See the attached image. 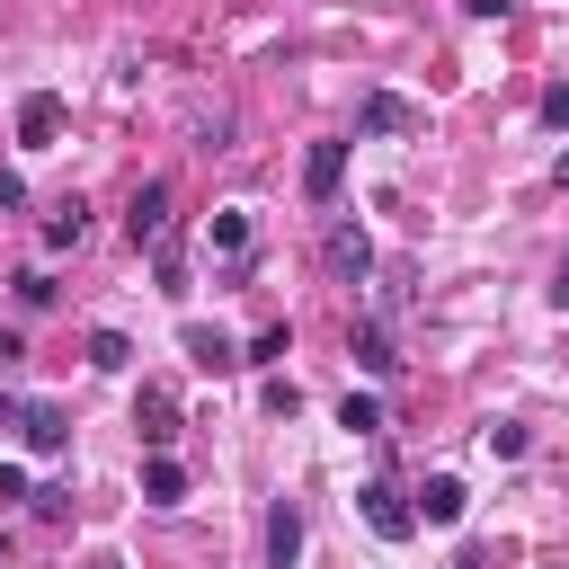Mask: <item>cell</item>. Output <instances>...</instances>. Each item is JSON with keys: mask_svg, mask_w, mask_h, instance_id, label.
Here are the masks:
<instances>
[{"mask_svg": "<svg viewBox=\"0 0 569 569\" xmlns=\"http://www.w3.org/2000/svg\"><path fill=\"white\" fill-rule=\"evenodd\" d=\"M551 187H569V151H560V160H551Z\"/></svg>", "mask_w": 569, "mask_h": 569, "instance_id": "83f0119b", "label": "cell"}, {"mask_svg": "<svg viewBox=\"0 0 569 569\" xmlns=\"http://www.w3.org/2000/svg\"><path fill=\"white\" fill-rule=\"evenodd\" d=\"M124 231H133V249H142V240H151V249L169 240V178H142V187H133V204H124Z\"/></svg>", "mask_w": 569, "mask_h": 569, "instance_id": "277c9868", "label": "cell"}, {"mask_svg": "<svg viewBox=\"0 0 569 569\" xmlns=\"http://www.w3.org/2000/svg\"><path fill=\"white\" fill-rule=\"evenodd\" d=\"M462 507H471V498H462V480H453V471H436V480L418 489V516H427V525H462Z\"/></svg>", "mask_w": 569, "mask_h": 569, "instance_id": "4fadbf2b", "label": "cell"}, {"mask_svg": "<svg viewBox=\"0 0 569 569\" xmlns=\"http://www.w3.org/2000/svg\"><path fill=\"white\" fill-rule=\"evenodd\" d=\"M222 133H231V107H196V151H222Z\"/></svg>", "mask_w": 569, "mask_h": 569, "instance_id": "ffe728a7", "label": "cell"}, {"mask_svg": "<svg viewBox=\"0 0 569 569\" xmlns=\"http://www.w3.org/2000/svg\"><path fill=\"white\" fill-rule=\"evenodd\" d=\"M338 187H347V142H311L302 151V196L311 204H338Z\"/></svg>", "mask_w": 569, "mask_h": 569, "instance_id": "5b68a950", "label": "cell"}, {"mask_svg": "<svg viewBox=\"0 0 569 569\" xmlns=\"http://www.w3.org/2000/svg\"><path fill=\"white\" fill-rule=\"evenodd\" d=\"M80 231H89V204H80V196H62V204L44 213V249H80Z\"/></svg>", "mask_w": 569, "mask_h": 569, "instance_id": "9a60e30c", "label": "cell"}, {"mask_svg": "<svg viewBox=\"0 0 569 569\" xmlns=\"http://www.w3.org/2000/svg\"><path fill=\"white\" fill-rule=\"evenodd\" d=\"M27 204V187H18V169H0V213H18Z\"/></svg>", "mask_w": 569, "mask_h": 569, "instance_id": "d4e9b609", "label": "cell"}, {"mask_svg": "<svg viewBox=\"0 0 569 569\" xmlns=\"http://www.w3.org/2000/svg\"><path fill=\"white\" fill-rule=\"evenodd\" d=\"M542 124H551V133H569V80H560V89H542Z\"/></svg>", "mask_w": 569, "mask_h": 569, "instance_id": "cb8c5ba5", "label": "cell"}, {"mask_svg": "<svg viewBox=\"0 0 569 569\" xmlns=\"http://www.w3.org/2000/svg\"><path fill=\"white\" fill-rule=\"evenodd\" d=\"M133 427H142V445H151V453H169V445H178V400H169L160 382H142V400H133Z\"/></svg>", "mask_w": 569, "mask_h": 569, "instance_id": "9c48e42d", "label": "cell"}, {"mask_svg": "<svg viewBox=\"0 0 569 569\" xmlns=\"http://www.w3.org/2000/svg\"><path fill=\"white\" fill-rule=\"evenodd\" d=\"M267 409H276V418H293V409H302V391H293L284 373H267Z\"/></svg>", "mask_w": 569, "mask_h": 569, "instance_id": "7402d4cb", "label": "cell"}, {"mask_svg": "<svg viewBox=\"0 0 569 569\" xmlns=\"http://www.w3.org/2000/svg\"><path fill=\"white\" fill-rule=\"evenodd\" d=\"M320 267H329L338 284H365V276H373V240H365V222L338 213V222L320 231Z\"/></svg>", "mask_w": 569, "mask_h": 569, "instance_id": "6da1fadb", "label": "cell"}, {"mask_svg": "<svg viewBox=\"0 0 569 569\" xmlns=\"http://www.w3.org/2000/svg\"><path fill=\"white\" fill-rule=\"evenodd\" d=\"M249 240H258V222H249V204H222V213L204 222V249H213V258H249Z\"/></svg>", "mask_w": 569, "mask_h": 569, "instance_id": "7c38bea8", "label": "cell"}, {"mask_svg": "<svg viewBox=\"0 0 569 569\" xmlns=\"http://www.w3.org/2000/svg\"><path fill=\"white\" fill-rule=\"evenodd\" d=\"M18 142H27V151H53V142H62V98H53V89L18 98Z\"/></svg>", "mask_w": 569, "mask_h": 569, "instance_id": "52a82bcc", "label": "cell"}, {"mask_svg": "<svg viewBox=\"0 0 569 569\" xmlns=\"http://www.w3.org/2000/svg\"><path fill=\"white\" fill-rule=\"evenodd\" d=\"M18 356H27V347H18V329H0V365H18Z\"/></svg>", "mask_w": 569, "mask_h": 569, "instance_id": "484cf974", "label": "cell"}, {"mask_svg": "<svg viewBox=\"0 0 569 569\" xmlns=\"http://www.w3.org/2000/svg\"><path fill=\"white\" fill-rule=\"evenodd\" d=\"M27 498H36V489H27V471H18V462H0V507H27Z\"/></svg>", "mask_w": 569, "mask_h": 569, "instance_id": "603a6c76", "label": "cell"}, {"mask_svg": "<svg viewBox=\"0 0 569 569\" xmlns=\"http://www.w3.org/2000/svg\"><path fill=\"white\" fill-rule=\"evenodd\" d=\"M293 560H302V507L276 498L267 507V569H293Z\"/></svg>", "mask_w": 569, "mask_h": 569, "instance_id": "8fae6325", "label": "cell"}, {"mask_svg": "<svg viewBox=\"0 0 569 569\" xmlns=\"http://www.w3.org/2000/svg\"><path fill=\"white\" fill-rule=\"evenodd\" d=\"M453 569H489V560H480V551H462V560H453Z\"/></svg>", "mask_w": 569, "mask_h": 569, "instance_id": "f1b7e54d", "label": "cell"}, {"mask_svg": "<svg viewBox=\"0 0 569 569\" xmlns=\"http://www.w3.org/2000/svg\"><path fill=\"white\" fill-rule=\"evenodd\" d=\"M142 498H151V507H178V498H187V471H178V453H151V462H142Z\"/></svg>", "mask_w": 569, "mask_h": 569, "instance_id": "5bb4252c", "label": "cell"}, {"mask_svg": "<svg viewBox=\"0 0 569 569\" xmlns=\"http://www.w3.org/2000/svg\"><path fill=\"white\" fill-rule=\"evenodd\" d=\"M178 347H187V365H204V373H240V365H249V356H240L222 329H204V320H187V329H178Z\"/></svg>", "mask_w": 569, "mask_h": 569, "instance_id": "ba28073f", "label": "cell"}, {"mask_svg": "<svg viewBox=\"0 0 569 569\" xmlns=\"http://www.w3.org/2000/svg\"><path fill=\"white\" fill-rule=\"evenodd\" d=\"M0 427H18L36 453H62V445H71V418H62L53 400H0Z\"/></svg>", "mask_w": 569, "mask_h": 569, "instance_id": "7a4b0ae2", "label": "cell"}, {"mask_svg": "<svg viewBox=\"0 0 569 569\" xmlns=\"http://www.w3.org/2000/svg\"><path fill=\"white\" fill-rule=\"evenodd\" d=\"M356 133H418V107L409 98H391V89H365V107H356Z\"/></svg>", "mask_w": 569, "mask_h": 569, "instance_id": "8992f818", "label": "cell"}, {"mask_svg": "<svg viewBox=\"0 0 569 569\" xmlns=\"http://www.w3.org/2000/svg\"><path fill=\"white\" fill-rule=\"evenodd\" d=\"M18 302H27V311H53V276L27 267V276H18Z\"/></svg>", "mask_w": 569, "mask_h": 569, "instance_id": "44dd1931", "label": "cell"}, {"mask_svg": "<svg viewBox=\"0 0 569 569\" xmlns=\"http://www.w3.org/2000/svg\"><path fill=\"white\" fill-rule=\"evenodd\" d=\"M338 427H347V436H382V400H373V391H347V400H338Z\"/></svg>", "mask_w": 569, "mask_h": 569, "instance_id": "e0dca14e", "label": "cell"}, {"mask_svg": "<svg viewBox=\"0 0 569 569\" xmlns=\"http://www.w3.org/2000/svg\"><path fill=\"white\" fill-rule=\"evenodd\" d=\"M89 365H98V373H124V365H133V338H124V329H89Z\"/></svg>", "mask_w": 569, "mask_h": 569, "instance_id": "2e32d148", "label": "cell"}, {"mask_svg": "<svg viewBox=\"0 0 569 569\" xmlns=\"http://www.w3.org/2000/svg\"><path fill=\"white\" fill-rule=\"evenodd\" d=\"M240 356H249V365H284V356H293V329L276 320V329H258V338H249Z\"/></svg>", "mask_w": 569, "mask_h": 569, "instance_id": "ac0fdd59", "label": "cell"}, {"mask_svg": "<svg viewBox=\"0 0 569 569\" xmlns=\"http://www.w3.org/2000/svg\"><path fill=\"white\" fill-rule=\"evenodd\" d=\"M551 302H560V311H569V258H560V276H551Z\"/></svg>", "mask_w": 569, "mask_h": 569, "instance_id": "4316f807", "label": "cell"}, {"mask_svg": "<svg viewBox=\"0 0 569 569\" xmlns=\"http://www.w3.org/2000/svg\"><path fill=\"white\" fill-rule=\"evenodd\" d=\"M347 356H356L365 373H382V382L400 373V347H391V329H382V320H356V329H347Z\"/></svg>", "mask_w": 569, "mask_h": 569, "instance_id": "30bf717a", "label": "cell"}, {"mask_svg": "<svg viewBox=\"0 0 569 569\" xmlns=\"http://www.w3.org/2000/svg\"><path fill=\"white\" fill-rule=\"evenodd\" d=\"M356 507H365V525H373L382 542H409V533H418V507H409L391 480H365V489H356Z\"/></svg>", "mask_w": 569, "mask_h": 569, "instance_id": "3957f363", "label": "cell"}, {"mask_svg": "<svg viewBox=\"0 0 569 569\" xmlns=\"http://www.w3.org/2000/svg\"><path fill=\"white\" fill-rule=\"evenodd\" d=\"M480 445H489V453H498V462H516V453H525V445H533V436H525V427H516V418H489V427H480Z\"/></svg>", "mask_w": 569, "mask_h": 569, "instance_id": "d6986e66", "label": "cell"}]
</instances>
